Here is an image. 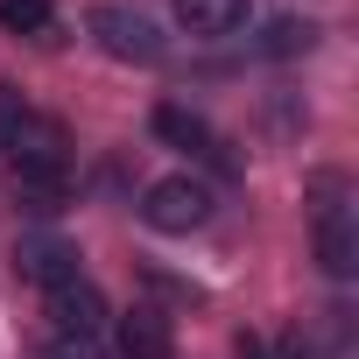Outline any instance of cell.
<instances>
[{
	"label": "cell",
	"instance_id": "10",
	"mask_svg": "<svg viewBox=\"0 0 359 359\" xmlns=\"http://www.w3.org/2000/svg\"><path fill=\"white\" fill-rule=\"evenodd\" d=\"M310 43H317V29H310V22H275L261 50H268V57H296V50H310Z\"/></svg>",
	"mask_w": 359,
	"mask_h": 359
},
{
	"label": "cell",
	"instance_id": "13",
	"mask_svg": "<svg viewBox=\"0 0 359 359\" xmlns=\"http://www.w3.org/2000/svg\"><path fill=\"white\" fill-rule=\"evenodd\" d=\"M240 359H268V345H261V338L247 331V338H240Z\"/></svg>",
	"mask_w": 359,
	"mask_h": 359
},
{
	"label": "cell",
	"instance_id": "1",
	"mask_svg": "<svg viewBox=\"0 0 359 359\" xmlns=\"http://www.w3.org/2000/svg\"><path fill=\"white\" fill-rule=\"evenodd\" d=\"M141 219L155 233H198L212 219V191L191 184V176H162V184H148V198H141Z\"/></svg>",
	"mask_w": 359,
	"mask_h": 359
},
{
	"label": "cell",
	"instance_id": "9",
	"mask_svg": "<svg viewBox=\"0 0 359 359\" xmlns=\"http://www.w3.org/2000/svg\"><path fill=\"white\" fill-rule=\"evenodd\" d=\"M0 29H15V36H50V29H57V8H50V0H0Z\"/></svg>",
	"mask_w": 359,
	"mask_h": 359
},
{
	"label": "cell",
	"instance_id": "8",
	"mask_svg": "<svg viewBox=\"0 0 359 359\" xmlns=\"http://www.w3.org/2000/svg\"><path fill=\"white\" fill-rule=\"evenodd\" d=\"M155 134L176 141V148H198V155H219V134L191 113V106H155Z\"/></svg>",
	"mask_w": 359,
	"mask_h": 359
},
{
	"label": "cell",
	"instance_id": "4",
	"mask_svg": "<svg viewBox=\"0 0 359 359\" xmlns=\"http://www.w3.org/2000/svg\"><path fill=\"white\" fill-rule=\"evenodd\" d=\"M113 345H120L127 359H169L176 331H169V317H162V310H127V317L113 324Z\"/></svg>",
	"mask_w": 359,
	"mask_h": 359
},
{
	"label": "cell",
	"instance_id": "2",
	"mask_svg": "<svg viewBox=\"0 0 359 359\" xmlns=\"http://www.w3.org/2000/svg\"><path fill=\"white\" fill-rule=\"evenodd\" d=\"M92 36H99V50L120 57V64H155V57H162L155 22L134 15V8H92Z\"/></svg>",
	"mask_w": 359,
	"mask_h": 359
},
{
	"label": "cell",
	"instance_id": "7",
	"mask_svg": "<svg viewBox=\"0 0 359 359\" xmlns=\"http://www.w3.org/2000/svg\"><path fill=\"white\" fill-rule=\"evenodd\" d=\"M176 22L191 36H233L247 22V0H176Z\"/></svg>",
	"mask_w": 359,
	"mask_h": 359
},
{
	"label": "cell",
	"instance_id": "11",
	"mask_svg": "<svg viewBox=\"0 0 359 359\" xmlns=\"http://www.w3.org/2000/svg\"><path fill=\"white\" fill-rule=\"evenodd\" d=\"M43 359H99V338H71V331H50Z\"/></svg>",
	"mask_w": 359,
	"mask_h": 359
},
{
	"label": "cell",
	"instance_id": "3",
	"mask_svg": "<svg viewBox=\"0 0 359 359\" xmlns=\"http://www.w3.org/2000/svg\"><path fill=\"white\" fill-rule=\"evenodd\" d=\"M50 296V331H71V338H99L106 331V296L78 275V282H64V289H43Z\"/></svg>",
	"mask_w": 359,
	"mask_h": 359
},
{
	"label": "cell",
	"instance_id": "5",
	"mask_svg": "<svg viewBox=\"0 0 359 359\" xmlns=\"http://www.w3.org/2000/svg\"><path fill=\"white\" fill-rule=\"evenodd\" d=\"M22 275L29 282H43V289H64V282H78V247H64V240H22Z\"/></svg>",
	"mask_w": 359,
	"mask_h": 359
},
{
	"label": "cell",
	"instance_id": "6",
	"mask_svg": "<svg viewBox=\"0 0 359 359\" xmlns=\"http://www.w3.org/2000/svg\"><path fill=\"white\" fill-rule=\"evenodd\" d=\"M317 254H324V268H331V275H352V261H359V240H352V219H345V205H317Z\"/></svg>",
	"mask_w": 359,
	"mask_h": 359
},
{
	"label": "cell",
	"instance_id": "12",
	"mask_svg": "<svg viewBox=\"0 0 359 359\" xmlns=\"http://www.w3.org/2000/svg\"><path fill=\"white\" fill-rule=\"evenodd\" d=\"M29 120V106H22V92L15 85H0V155H8V141H15V127Z\"/></svg>",
	"mask_w": 359,
	"mask_h": 359
}]
</instances>
